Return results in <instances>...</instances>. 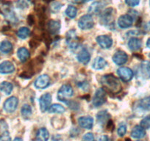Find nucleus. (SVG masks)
Instances as JSON below:
<instances>
[{"label":"nucleus","mask_w":150,"mask_h":141,"mask_svg":"<svg viewBox=\"0 0 150 141\" xmlns=\"http://www.w3.org/2000/svg\"><path fill=\"white\" fill-rule=\"evenodd\" d=\"M101 83L105 90L111 93H119L122 90V86L119 80L112 74H107L101 79Z\"/></svg>","instance_id":"obj_1"},{"label":"nucleus","mask_w":150,"mask_h":141,"mask_svg":"<svg viewBox=\"0 0 150 141\" xmlns=\"http://www.w3.org/2000/svg\"><path fill=\"white\" fill-rule=\"evenodd\" d=\"M74 94V90L71 86L69 85H64L62 86L57 93V99L60 102H66L67 99L71 98Z\"/></svg>","instance_id":"obj_2"},{"label":"nucleus","mask_w":150,"mask_h":141,"mask_svg":"<svg viewBox=\"0 0 150 141\" xmlns=\"http://www.w3.org/2000/svg\"><path fill=\"white\" fill-rule=\"evenodd\" d=\"M93 19L90 14L83 16L78 21V27L81 30H90L93 27Z\"/></svg>","instance_id":"obj_3"},{"label":"nucleus","mask_w":150,"mask_h":141,"mask_svg":"<svg viewBox=\"0 0 150 141\" xmlns=\"http://www.w3.org/2000/svg\"><path fill=\"white\" fill-rule=\"evenodd\" d=\"M80 43V39L76 34V31L71 30L66 33V44L70 49L77 48Z\"/></svg>","instance_id":"obj_4"},{"label":"nucleus","mask_w":150,"mask_h":141,"mask_svg":"<svg viewBox=\"0 0 150 141\" xmlns=\"http://www.w3.org/2000/svg\"><path fill=\"white\" fill-rule=\"evenodd\" d=\"M106 102V93L103 88H99L96 90L93 96L92 104L94 107H99Z\"/></svg>","instance_id":"obj_5"},{"label":"nucleus","mask_w":150,"mask_h":141,"mask_svg":"<svg viewBox=\"0 0 150 141\" xmlns=\"http://www.w3.org/2000/svg\"><path fill=\"white\" fill-rule=\"evenodd\" d=\"M52 102V96L50 93H45L42 95L39 99L40 110L42 113H45L47 110H49Z\"/></svg>","instance_id":"obj_6"},{"label":"nucleus","mask_w":150,"mask_h":141,"mask_svg":"<svg viewBox=\"0 0 150 141\" xmlns=\"http://www.w3.org/2000/svg\"><path fill=\"white\" fill-rule=\"evenodd\" d=\"M18 104V99L15 96H12V97L7 99L5 103H4V110L7 113H13V112L16 110Z\"/></svg>","instance_id":"obj_7"},{"label":"nucleus","mask_w":150,"mask_h":141,"mask_svg":"<svg viewBox=\"0 0 150 141\" xmlns=\"http://www.w3.org/2000/svg\"><path fill=\"white\" fill-rule=\"evenodd\" d=\"M50 84V78L47 74H43L38 77L35 81V87L37 89H45Z\"/></svg>","instance_id":"obj_8"},{"label":"nucleus","mask_w":150,"mask_h":141,"mask_svg":"<svg viewBox=\"0 0 150 141\" xmlns=\"http://www.w3.org/2000/svg\"><path fill=\"white\" fill-rule=\"evenodd\" d=\"M118 75L124 82H129L133 77V71L127 67H122L118 69Z\"/></svg>","instance_id":"obj_9"},{"label":"nucleus","mask_w":150,"mask_h":141,"mask_svg":"<svg viewBox=\"0 0 150 141\" xmlns=\"http://www.w3.org/2000/svg\"><path fill=\"white\" fill-rule=\"evenodd\" d=\"M132 23H133L132 16L128 14L121 16L118 20V25L122 29L129 28L132 25Z\"/></svg>","instance_id":"obj_10"},{"label":"nucleus","mask_w":150,"mask_h":141,"mask_svg":"<svg viewBox=\"0 0 150 141\" xmlns=\"http://www.w3.org/2000/svg\"><path fill=\"white\" fill-rule=\"evenodd\" d=\"M96 42L105 49H110L112 45V39L108 35H99L96 38Z\"/></svg>","instance_id":"obj_11"},{"label":"nucleus","mask_w":150,"mask_h":141,"mask_svg":"<svg viewBox=\"0 0 150 141\" xmlns=\"http://www.w3.org/2000/svg\"><path fill=\"white\" fill-rule=\"evenodd\" d=\"M112 60L118 66H122L127 62L128 56L125 51L119 50L116 51L114 55L112 56Z\"/></svg>","instance_id":"obj_12"},{"label":"nucleus","mask_w":150,"mask_h":141,"mask_svg":"<svg viewBox=\"0 0 150 141\" xmlns=\"http://www.w3.org/2000/svg\"><path fill=\"white\" fill-rule=\"evenodd\" d=\"M78 123L84 129H91L93 126V119L91 116H82L79 118Z\"/></svg>","instance_id":"obj_13"},{"label":"nucleus","mask_w":150,"mask_h":141,"mask_svg":"<svg viewBox=\"0 0 150 141\" xmlns=\"http://www.w3.org/2000/svg\"><path fill=\"white\" fill-rule=\"evenodd\" d=\"M15 70V66L11 62L4 61L0 64V73L7 74L13 73Z\"/></svg>","instance_id":"obj_14"},{"label":"nucleus","mask_w":150,"mask_h":141,"mask_svg":"<svg viewBox=\"0 0 150 141\" xmlns=\"http://www.w3.org/2000/svg\"><path fill=\"white\" fill-rule=\"evenodd\" d=\"M47 29H48V31L50 32V34H57L60 30V21H55V20H50L47 23Z\"/></svg>","instance_id":"obj_15"},{"label":"nucleus","mask_w":150,"mask_h":141,"mask_svg":"<svg viewBox=\"0 0 150 141\" xmlns=\"http://www.w3.org/2000/svg\"><path fill=\"white\" fill-rule=\"evenodd\" d=\"M77 60L80 63L86 65L89 63L91 60V54L86 49H83L77 54Z\"/></svg>","instance_id":"obj_16"},{"label":"nucleus","mask_w":150,"mask_h":141,"mask_svg":"<svg viewBox=\"0 0 150 141\" xmlns=\"http://www.w3.org/2000/svg\"><path fill=\"white\" fill-rule=\"evenodd\" d=\"M150 111V96L141 99L137 104V111Z\"/></svg>","instance_id":"obj_17"},{"label":"nucleus","mask_w":150,"mask_h":141,"mask_svg":"<svg viewBox=\"0 0 150 141\" xmlns=\"http://www.w3.org/2000/svg\"><path fill=\"white\" fill-rule=\"evenodd\" d=\"M113 9L112 8H108L102 13L101 18L103 21L104 24H110L113 21Z\"/></svg>","instance_id":"obj_18"},{"label":"nucleus","mask_w":150,"mask_h":141,"mask_svg":"<svg viewBox=\"0 0 150 141\" xmlns=\"http://www.w3.org/2000/svg\"><path fill=\"white\" fill-rule=\"evenodd\" d=\"M146 135V131L141 126H135L131 132V136L135 139H141Z\"/></svg>","instance_id":"obj_19"},{"label":"nucleus","mask_w":150,"mask_h":141,"mask_svg":"<svg viewBox=\"0 0 150 141\" xmlns=\"http://www.w3.org/2000/svg\"><path fill=\"white\" fill-rule=\"evenodd\" d=\"M140 70H141V76L144 79L150 78V62H143L140 67Z\"/></svg>","instance_id":"obj_20"},{"label":"nucleus","mask_w":150,"mask_h":141,"mask_svg":"<svg viewBox=\"0 0 150 141\" xmlns=\"http://www.w3.org/2000/svg\"><path fill=\"white\" fill-rule=\"evenodd\" d=\"M107 65V62L102 57H96L92 63V68L95 70H101Z\"/></svg>","instance_id":"obj_21"},{"label":"nucleus","mask_w":150,"mask_h":141,"mask_svg":"<svg viewBox=\"0 0 150 141\" xmlns=\"http://www.w3.org/2000/svg\"><path fill=\"white\" fill-rule=\"evenodd\" d=\"M17 56H18V59H19V60L21 63H24L30 57V52H29L28 49H27L24 47H21V48L18 49Z\"/></svg>","instance_id":"obj_22"},{"label":"nucleus","mask_w":150,"mask_h":141,"mask_svg":"<svg viewBox=\"0 0 150 141\" xmlns=\"http://www.w3.org/2000/svg\"><path fill=\"white\" fill-rule=\"evenodd\" d=\"M128 47L131 51H138L141 47V42L138 38H132L128 41Z\"/></svg>","instance_id":"obj_23"},{"label":"nucleus","mask_w":150,"mask_h":141,"mask_svg":"<svg viewBox=\"0 0 150 141\" xmlns=\"http://www.w3.org/2000/svg\"><path fill=\"white\" fill-rule=\"evenodd\" d=\"M50 137V134L46 128H41L36 134V140L40 141H47Z\"/></svg>","instance_id":"obj_24"},{"label":"nucleus","mask_w":150,"mask_h":141,"mask_svg":"<svg viewBox=\"0 0 150 141\" xmlns=\"http://www.w3.org/2000/svg\"><path fill=\"white\" fill-rule=\"evenodd\" d=\"M13 85L11 83L8 82H3L0 85V90L5 95H10L12 92Z\"/></svg>","instance_id":"obj_25"},{"label":"nucleus","mask_w":150,"mask_h":141,"mask_svg":"<svg viewBox=\"0 0 150 141\" xmlns=\"http://www.w3.org/2000/svg\"><path fill=\"white\" fill-rule=\"evenodd\" d=\"M103 3L101 2H95L92 4L88 9V12L90 14H96L101 11L103 7Z\"/></svg>","instance_id":"obj_26"},{"label":"nucleus","mask_w":150,"mask_h":141,"mask_svg":"<svg viewBox=\"0 0 150 141\" xmlns=\"http://www.w3.org/2000/svg\"><path fill=\"white\" fill-rule=\"evenodd\" d=\"M96 117H97L98 122H99L101 124H104L109 121L110 115L107 111H100L97 114Z\"/></svg>","instance_id":"obj_27"},{"label":"nucleus","mask_w":150,"mask_h":141,"mask_svg":"<svg viewBox=\"0 0 150 141\" xmlns=\"http://www.w3.org/2000/svg\"><path fill=\"white\" fill-rule=\"evenodd\" d=\"M12 49L13 45L10 41H4L0 44V51L2 52L7 54V53H9L10 51H12Z\"/></svg>","instance_id":"obj_28"},{"label":"nucleus","mask_w":150,"mask_h":141,"mask_svg":"<svg viewBox=\"0 0 150 141\" xmlns=\"http://www.w3.org/2000/svg\"><path fill=\"white\" fill-rule=\"evenodd\" d=\"M65 111H66V109L64 107H63L60 104H52L49 108V112L50 113H59V114H60V113H63Z\"/></svg>","instance_id":"obj_29"},{"label":"nucleus","mask_w":150,"mask_h":141,"mask_svg":"<svg viewBox=\"0 0 150 141\" xmlns=\"http://www.w3.org/2000/svg\"><path fill=\"white\" fill-rule=\"evenodd\" d=\"M30 30L27 27H21L17 32V35L21 39H26L30 35Z\"/></svg>","instance_id":"obj_30"},{"label":"nucleus","mask_w":150,"mask_h":141,"mask_svg":"<svg viewBox=\"0 0 150 141\" xmlns=\"http://www.w3.org/2000/svg\"><path fill=\"white\" fill-rule=\"evenodd\" d=\"M21 116L24 118H28L32 115V108L29 104H24L21 110Z\"/></svg>","instance_id":"obj_31"},{"label":"nucleus","mask_w":150,"mask_h":141,"mask_svg":"<svg viewBox=\"0 0 150 141\" xmlns=\"http://www.w3.org/2000/svg\"><path fill=\"white\" fill-rule=\"evenodd\" d=\"M65 13H66V15L69 18H74L76 17V16H77V9L74 6H69L66 8Z\"/></svg>","instance_id":"obj_32"},{"label":"nucleus","mask_w":150,"mask_h":141,"mask_svg":"<svg viewBox=\"0 0 150 141\" xmlns=\"http://www.w3.org/2000/svg\"><path fill=\"white\" fill-rule=\"evenodd\" d=\"M127 132V126L125 123H121L117 129V133L119 137H123Z\"/></svg>","instance_id":"obj_33"},{"label":"nucleus","mask_w":150,"mask_h":141,"mask_svg":"<svg viewBox=\"0 0 150 141\" xmlns=\"http://www.w3.org/2000/svg\"><path fill=\"white\" fill-rule=\"evenodd\" d=\"M141 126L145 129H150V116H147L141 121Z\"/></svg>","instance_id":"obj_34"},{"label":"nucleus","mask_w":150,"mask_h":141,"mask_svg":"<svg viewBox=\"0 0 150 141\" xmlns=\"http://www.w3.org/2000/svg\"><path fill=\"white\" fill-rule=\"evenodd\" d=\"M62 7V4L59 2H54L51 5V11L52 13H57V11H60Z\"/></svg>","instance_id":"obj_35"},{"label":"nucleus","mask_w":150,"mask_h":141,"mask_svg":"<svg viewBox=\"0 0 150 141\" xmlns=\"http://www.w3.org/2000/svg\"><path fill=\"white\" fill-rule=\"evenodd\" d=\"M125 3L129 7H135L139 5L140 0H125Z\"/></svg>","instance_id":"obj_36"},{"label":"nucleus","mask_w":150,"mask_h":141,"mask_svg":"<svg viewBox=\"0 0 150 141\" xmlns=\"http://www.w3.org/2000/svg\"><path fill=\"white\" fill-rule=\"evenodd\" d=\"M84 140H94V137H93V134L91 132H88V133H86V135L83 136V138Z\"/></svg>","instance_id":"obj_37"},{"label":"nucleus","mask_w":150,"mask_h":141,"mask_svg":"<svg viewBox=\"0 0 150 141\" xmlns=\"http://www.w3.org/2000/svg\"><path fill=\"white\" fill-rule=\"evenodd\" d=\"M0 140H11V137L9 136V133L8 132H5L3 135L0 137Z\"/></svg>","instance_id":"obj_38"},{"label":"nucleus","mask_w":150,"mask_h":141,"mask_svg":"<svg viewBox=\"0 0 150 141\" xmlns=\"http://www.w3.org/2000/svg\"><path fill=\"white\" fill-rule=\"evenodd\" d=\"M90 0H73L72 2L74 3H76V4H81V3H84V2H88Z\"/></svg>","instance_id":"obj_39"},{"label":"nucleus","mask_w":150,"mask_h":141,"mask_svg":"<svg viewBox=\"0 0 150 141\" xmlns=\"http://www.w3.org/2000/svg\"><path fill=\"white\" fill-rule=\"evenodd\" d=\"M145 29L148 31H150V21H149L147 24H146L145 25Z\"/></svg>","instance_id":"obj_40"},{"label":"nucleus","mask_w":150,"mask_h":141,"mask_svg":"<svg viewBox=\"0 0 150 141\" xmlns=\"http://www.w3.org/2000/svg\"><path fill=\"white\" fill-rule=\"evenodd\" d=\"M146 47H148L149 49H150V38L147 40L146 41Z\"/></svg>","instance_id":"obj_41"},{"label":"nucleus","mask_w":150,"mask_h":141,"mask_svg":"<svg viewBox=\"0 0 150 141\" xmlns=\"http://www.w3.org/2000/svg\"><path fill=\"white\" fill-rule=\"evenodd\" d=\"M100 140H108V138L106 137H102V138H100Z\"/></svg>","instance_id":"obj_42"},{"label":"nucleus","mask_w":150,"mask_h":141,"mask_svg":"<svg viewBox=\"0 0 150 141\" xmlns=\"http://www.w3.org/2000/svg\"><path fill=\"white\" fill-rule=\"evenodd\" d=\"M22 140V139H21V138H15V140Z\"/></svg>","instance_id":"obj_43"}]
</instances>
